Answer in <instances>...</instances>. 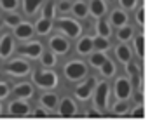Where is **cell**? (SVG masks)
<instances>
[{"instance_id":"6da1fadb","label":"cell","mask_w":150,"mask_h":120,"mask_svg":"<svg viewBox=\"0 0 150 120\" xmlns=\"http://www.w3.org/2000/svg\"><path fill=\"white\" fill-rule=\"evenodd\" d=\"M63 75L68 82H79L89 75V65L84 59H70L63 66Z\"/></svg>"},{"instance_id":"7a4b0ae2","label":"cell","mask_w":150,"mask_h":120,"mask_svg":"<svg viewBox=\"0 0 150 120\" xmlns=\"http://www.w3.org/2000/svg\"><path fill=\"white\" fill-rule=\"evenodd\" d=\"M110 84L108 80L103 79V80H98L96 82V87H94V92H93V103L98 110H101L103 113L107 112L108 108V101H110Z\"/></svg>"},{"instance_id":"3957f363","label":"cell","mask_w":150,"mask_h":120,"mask_svg":"<svg viewBox=\"0 0 150 120\" xmlns=\"http://www.w3.org/2000/svg\"><path fill=\"white\" fill-rule=\"evenodd\" d=\"M96 82H98V77L96 75H87L86 79L79 80L77 85H75V98L82 103L89 101L93 98V92H94V87H96Z\"/></svg>"},{"instance_id":"277c9868","label":"cell","mask_w":150,"mask_h":120,"mask_svg":"<svg viewBox=\"0 0 150 120\" xmlns=\"http://www.w3.org/2000/svg\"><path fill=\"white\" fill-rule=\"evenodd\" d=\"M56 28L67 37V39H79L82 33V25L77 21V18H67L61 16L56 21Z\"/></svg>"},{"instance_id":"5b68a950","label":"cell","mask_w":150,"mask_h":120,"mask_svg":"<svg viewBox=\"0 0 150 120\" xmlns=\"http://www.w3.org/2000/svg\"><path fill=\"white\" fill-rule=\"evenodd\" d=\"M33 82L35 85L40 89H45V91H51V89H56L59 79L56 75V72H52L51 68H45V70H38L33 73Z\"/></svg>"},{"instance_id":"8992f818","label":"cell","mask_w":150,"mask_h":120,"mask_svg":"<svg viewBox=\"0 0 150 120\" xmlns=\"http://www.w3.org/2000/svg\"><path fill=\"white\" fill-rule=\"evenodd\" d=\"M113 96L115 99H129L133 94V82L127 75H120L113 79V85H112Z\"/></svg>"},{"instance_id":"52a82bcc","label":"cell","mask_w":150,"mask_h":120,"mask_svg":"<svg viewBox=\"0 0 150 120\" xmlns=\"http://www.w3.org/2000/svg\"><path fill=\"white\" fill-rule=\"evenodd\" d=\"M58 115L61 117H75L79 115V105L74 98L65 96L59 103H58Z\"/></svg>"},{"instance_id":"ba28073f","label":"cell","mask_w":150,"mask_h":120,"mask_svg":"<svg viewBox=\"0 0 150 120\" xmlns=\"http://www.w3.org/2000/svg\"><path fill=\"white\" fill-rule=\"evenodd\" d=\"M49 49L56 54V56H65L70 51V42L65 35H52L49 39Z\"/></svg>"},{"instance_id":"9c48e42d","label":"cell","mask_w":150,"mask_h":120,"mask_svg":"<svg viewBox=\"0 0 150 120\" xmlns=\"http://www.w3.org/2000/svg\"><path fill=\"white\" fill-rule=\"evenodd\" d=\"M5 72L14 75V77H25V75L30 73V63L25 61V59H12V61L7 63Z\"/></svg>"},{"instance_id":"30bf717a","label":"cell","mask_w":150,"mask_h":120,"mask_svg":"<svg viewBox=\"0 0 150 120\" xmlns=\"http://www.w3.org/2000/svg\"><path fill=\"white\" fill-rule=\"evenodd\" d=\"M113 54H115V59L122 65H126L127 61L133 59V47H129L126 42H119L115 47H113Z\"/></svg>"},{"instance_id":"8fae6325","label":"cell","mask_w":150,"mask_h":120,"mask_svg":"<svg viewBox=\"0 0 150 120\" xmlns=\"http://www.w3.org/2000/svg\"><path fill=\"white\" fill-rule=\"evenodd\" d=\"M124 72H126V75L131 79L133 82V85H138L140 84V80H142V61L138 63V61H127L126 65H124Z\"/></svg>"},{"instance_id":"7c38bea8","label":"cell","mask_w":150,"mask_h":120,"mask_svg":"<svg viewBox=\"0 0 150 120\" xmlns=\"http://www.w3.org/2000/svg\"><path fill=\"white\" fill-rule=\"evenodd\" d=\"M93 51H94V47H93V37H91V35H82V37H79V39H77V44H75V52H77L80 58L89 56Z\"/></svg>"},{"instance_id":"4fadbf2b","label":"cell","mask_w":150,"mask_h":120,"mask_svg":"<svg viewBox=\"0 0 150 120\" xmlns=\"http://www.w3.org/2000/svg\"><path fill=\"white\" fill-rule=\"evenodd\" d=\"M42 52H44V49H42L40 42H28V44L19 47V54H23V56H26L30 59H38Z\"/></svg>"},{"instance_id":"5bb4252c","label":"cell","mask_w":150,"mask_h":120,"mask_svg":"<svg viewBox=\"0 0 150 120\" xmlns=\"http://www.w3.org/2000/svg\"><path fill=\"white\" fill-rule=\"evenodd\" d=\"M108 21H110V25H112V26H115V28H120V26L127 25L129 16H127L126 9L117 7V9H112V12H110V16H108Z\"/></svg>"},{"instance_id":"9a60e30c","label":"cell","mask_w":150,"mask_h":120,"mask_svg":"<svg viewBox=\"0 0 150 120\" xmlns=\"http://www.w3.org/2000/svg\"><path fill=\"white\" fill-rule=\"evenodd\" d=\"M107 12H108L107 0H89V16H93L94 19H100Z\"/></svg>"},{"instance_id":"2e32d148","label":"cell","mask_w":150,"mask_h":120,"mask_svg":"<svg viewBox=\"0 0 150 120\" xmlns=\"http://www.w3.org/2000/svg\"><path fill=\"white\" fill-rule=\"evenodd\" d=\"M133 52L138 56L140 61H143V58H145V37H143V30L142 28L133 37Z\"/></svg>"},{"instance_id":"e0dca14e","label":"cell","mask_w":150,"mask_h":120,"mask_svg":"<svg viewBox=\"0 0 150 120\" xmlns=\"http://www.w3.org/2000/svg\"><path fill=\"white\" fill-rule=\"evenodd\" d=\"M70 11H72L74 18H77V19H87V16H89V4L86 0H75L72 4Z\"/></svg>"},{"instance_id":"ac0fdd59","label":"cell","mask_w":150,"mask_h":120,"mask_svg":"<svg viewBox=\"0 0 150 120\" xmlns=\"http://www.w3.org/2000/svg\"><path fill=\"white\" fill-rule=\"evenodd\" d=\"M9 113H11V115H19V117L28 115V113H30V105H28L26 101H23V99L12 101V103L9 105Z\"/></svg>"},{"instance_id":"d6986e66","label":"cell","mask_w":150,"mask_h":120,"mask_svg":"<svg viewBox=\"0 0 150 120\" xmlns=\"http://www.w3.org/2000/svg\"><path fill=\"white\" fill-rule=\"evenodd\" d=\"M58 103H59V99H58V96L54 92H44L40 96V106L47 108L52 113H54V108H58Z\"/></svg>"},{"instance_id":"ffe728a7","label":"cell","mask_w":150,"mask_h":120,"mask_svg":"<svg viewBox=\"0 0 150 120\" xmlns=\"http://www.w3.org/2000/svg\"><path fill=\"white\" fill-rule=\"evenodd\" d=\"M33 32H35V28L30 23H19L18 26H14V35L19 40H28L33 35Z\"/></svg>"},{"instance_id":"44dd1931","label":"cell","mask_w":150,"mask_h":120,"mask_svg":"<svg viewBox=\"0 0 150 120\" xmlns=\"http://www.w3.org/2000/svg\"><path fill=\"white\" fill-rule=\"evenodd\" d=\"M94 32H96V35H101V37L110 39V37H112V25H110V21L100 18V19L94 23Z\"/></svg>"},{"instance_id":"7402d4cb","label":"cell","mask_w":150,"mask_h":120,"mask_svg":"<svg viewBox=\"0 0 150 120\" xmlns=\"http://www.w3.org/2000/svg\"><path fill=\"white\" fill-rule=\"evenodd\" d=\"M87 58H89L87 65H89L91 68H96V70H98V68H100V66H101V65H103L107 59H108L107 52H103V51H93V52H91Z\"/></svg>"},{"instance_id":"603a6c76","label":"cell","mask_w":150,"mask_h":120,"mask_svg":"<svg viewBox=\"0 0 150 120\" xmlns=\"http://www.w3.org/2000/svg\"><path fill=\"white\" fill-rule=\"evenodd\" d=\"M12 51H14V40L11 35H4L2 39H0V56L2 58H9L11 54H12Z\"/></svg>"},{"instance_id":"cb8c5ba5","label":"cell","mask_w":150,"mask_h":120,"mask_svg":"<svg viewBox=\"0 0 150 120\" xmlns=\"http://www.w3.org/2000/svg\"><path fill=\"white\" fill-rule=\"evenodd\" d=\"M134 26H131V25H124V26H120V28H117V33H115V37L119 42H129V40H133L134 37Z\"/></svg>"},{"instance_id":"d4e9b609","label":"cell","mask_w":150,"mask_h":120,"mask_svg":"<svg viewBox=\"0 0 150 120\" xmlns=\"http://www.w3.org/2000/svg\"><path fill=\"white\" fill-rule=\"evenodd\" d=\"M98 72H100V75L103 77V79H113L115 75H117V66H115V63H113L112 59H107L100 68H98Z\"/></svg>"},{"instance_id":"484cf974","label":"cell","mask_w":150,"mask_h":120,"mask_svg":"<svg viewBox=\"0 0 150 120\" xmlns=\"http://www.w3.org/2000/svg\"><path fill=\"white\" fill-rule=\"evenodd\" d=\"M14 94H16L19 99H30V98L33 96V87H32V84H28V82L18 84V85L14 87Z\"/></svg>"},{"instance_id":"4316f807","label":"cell","mask_w":150,"mask_h":120,"mask_svg":"<svg viewBox=\"0 0 150 120\" xmlns=\"http://www.w3.org/2000/svg\"><path fill=\"white\" fill-rule=\"evenodd\" d=\"M129 110H131V105L127 99H117L110 108L113 115H129Z\"/></svg>"},{"instance_id":"83f0119b","label":"cell","mask_w":150,"mask_h":120,"mask_svg":"<svg viewBox=\"0 0 150 120\" xmlns=\"http://www.w3.org/2000/svg\"><path fill=\"white\" fill-rule=\"evenodd\" d=\"M93 47H94V51H103V52H108V51L112 49V44H110V39H107V37L94 35V37H93Z\"/></svg>"},{"instance_id":"f1b7e54d","label":"cell","mask_w":150,"mask_h":120,"mask_svg":"<svg viewBox=\"0 0 150 120\" xmlns=\"http://www.w3.org/2000/svg\"><path fill=\"white\" fill-rule=\"evenodd\" d=\"M52 21L49 19V18H40L37 21V25H35V32H37L38 35H49L51 33V30H52Z\"/></svg>"},{"instance_id":"f546056e","label":"cell","mask_w":150,"mask_h":120,"mask_svg":"<svg viewBox=\"0 0 150 120\" xmlns=\"http://www.w3.org/2000/svg\"><path fill=\"white\" fill-rule=\"evenodd\" d=\"M40 63H42L45 68H54L56 63H58V58H56V54H54L52 51H45V52L40 54Z\"/></svg>"},{"instance_id":"4dcf8cb0","label":"cell","mask_w":150,"mask_h":120,"mask_svg":"<svg viewBox=\"0 0 150 120\" xmlns=\"http://www.w3.org/2000/svg\"><path fill=\"white\" fill-rule=\"evenodd\" d=\"M44 2L45 0H23V9H25V12L28 16H32V14H35L38 9H40V5Z\"/></svg>"},{"instance_id":"1f68e13d","label":"cell","mask_w":150,"mask_h":120,"mask_svg":"<svg viewBox=\"0 0 150 120\" xmlns=\"http://www.w3.org/2000/svg\"><path fill=\"white\" fill-rule=\"evenodd\" d=\"M42 16H44V18L52 19V18L56 16V5H54L52 2H47V4L42 7Z\"/></svg>"},{"instance_id":"d6a6232c","label":"cell","mask_w":150,"mask_h":120,"mask_svg":"<svg viewBox=\"0 0 150 120\" xmlns=\"http://www.w3.org/2000/svg\"><path fill=\"white\" fill-rule=\"evenodd\" d=\"M134 21H136V25H138L140 28H143V26H145V7H143V4H140V5H138L136 16H134Z\"/></svg>"},{"instance_id":"836d02e7","label":"cell","mask_w":150,"mask_h":120,"mask_svg":"<svg viewBox=\"0 0 150 120\" xmlns=\"http://www.w3.org/2000/svg\"><path fill=\"white\" fill-rule=\"evenodd\" d=\"M4 21H5L7 26H12V28H14V26H18V25L21 23V18H19L18 14H9V16H5Z\"/></svg>"},{"instance_id":"e575fe53","label":"cell","mask_w":150,"mask_h":120,"mask_svg":"<svg viewBox=\"0 0 150 120\" xmlns=\"http://www.w3.org/2000/svg\"><path fill=\"white\" fill-rule=\"evenodd\" d=\"M129 115H131V117H136V119H143V117H145V108H143V105H134V108L129 110Z\"/></svg>"},{"instance_id":"d590c367","label":"cell","mask_w":150,"mask_h":120,"mask_svg":"<svg viewBox=\"0 0 150 120\" xmlns=\"http://www.w3.org/2000/svg\"><path fill=\"white\" fill-rule=\"evenodd\" d=\"M117 2H119V5H120L122 9H126V11L136 9V5H138V0H117Z\"/></svg>"},{"instance_id":"8d00e7d4","label":"cell","mask_w":150,"mask_h":120,"mask_svg":"<svg viewBox=\"0 0 150 120\" xmlns=\"http://www.w3.org/2000/svg\"><path fill=\"white\" fill-rule=\"evenodd\" d=\"M0 5L4 11H14L18 7V0H0Z\"/></svg>"},{"instance_id":"74e56055","label":"cell","mask_w":150,"mask_h":120,"mask_svg":"<svg viewBox=\"0 0 150 120\" xmlns=\"http://www.w3.org/2000/svg\"><path fill=\"white\" fill-rule=\"evenodd\" d=\"M70 9H72V4L68 0H63V2H59V5H56V11H59V12H68Z\"/></svg>"},{"instance_id":"f35d334b","label":"cell","mask_w":150,"mask_h":120,"mask_svg":"<svg viewBox=\"0 0 150 120\" xmlns=\"http://www.w3.org/2000/svg\"><path fill=\"white\" fill-rule=\"evenodd\" d=\"M49 113H52V112H49L47 108H37V110H33V115H37V117H45V115H49Z\"/></svg>"},{"instance_id":"ab89813d","label":"cell","mask_w":150,"mask_h":120,"mask_svg":"<svg viewBox=\"0 0 150 120\" xmlns=\"http://www.w3.org/2000/svg\"><path fill=\"white\" fill-rule=\"evenodd\" d=\"M9 94V87L5 84H0V98H5Z\"/></svg>"},{"instance_id":"60d3db41","label":"cell","mask_w":150,"mask_h":120,"mask_svg":"<svg viewBox=\"0 0 150 120\" xmlns=\"http://www.w3.org/2000/svg\"><path fill=\"white\" fill-rule=\"evenodd\" d=\"M113 2H117V0H107V4H108V5H112Z\"/></svg>"},{"instance_id":"b9f144b4","label":"cell","mask_w":150,"mask_h":120,"mask_svg":"<svg viewBox=\"0 0 150 120\" xmlns=\"http://www.w3.org/2000/svg\"><path fill=\"white\" fill-rule=\"evenodd\" d=\"M0 113H2V106H0Z\"/></svg>"}]
</instances>
